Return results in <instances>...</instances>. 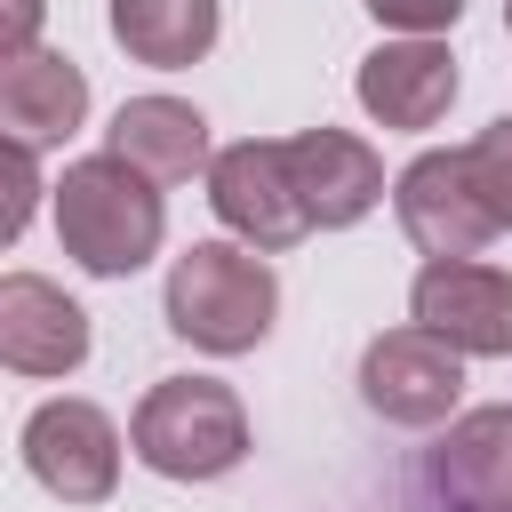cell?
<instances>
[{
  "instance_id": "1",
  "label": "cell",
  "mask_w": 512,
  "mask_h": 512,
  "mask_svg": "<svg viewBox=\"0 0 512 512\" xmlns=\"http://www.w3.org/2000/svg\"><path fill=\"white\" fill-rule=\"evenodd\" d=\"M56 232H64V256L96 280H128L152 264L160 232H168V208L152 192V176L120 152H88L56 176Z\"/></svg>"
},
{
  "instance_id": "2",
  "label": "cell",
  "mask_w": 512,
  "mask_h": 512,
  "mask_svg": "<svg viewBox=\"0 0 512 512\" xmlns=\"http://www.w3.org/2000/svg\"><path fill=\"white\" fill-rule=\"evenodd\" d=\"M168 328L216 360L232 352H256L272 336V312H280V280L272 264L248 248V240H192L176 264H168Z\"/></svg>"
},
{
  "instance_id": "3",
  "label": "cell",
  "mask_w": 512,
  "mask_h": 512,
  "mask_svg": "<svg viewBox=\"0 0 512 512\" xmlns=\"http://www.w3.org/2000/svg\"><path fill=\"white\" fill-rule=\"evenodd\" d=\"M128 448L160 480H216L248 456V408L216 376H160L128 416Z\"/></svg>"
},
{
  "instance_id": "4",
  "label": "cell",
  "mask_w": 512,
  "mask_h": 512,
  "mask_svg": "<svg viewBox=\"0 0 512 512\" xmlns=\"http://www.w3.org/2000/svg\"><path fill=\"white\" fill-rule=\"evenodd\" d=\"M208 208L224 216V232H240L248 248H296L312 232L304 200H296V176H288V136H248V144H224L208 160Z\"/></svg>"
},
{
  "instance_id": "5",
  "label": "cell",
  "mask_w": 512,
  "mask_h": 512,
  "mask_svg": "<svg viewBox=\"0 0 512 512\" xmlns=\"http://www.w3.org/2000/svg\"><path fill=\"white\" fill-rule=\"evenodd\" d=\"M360 400L384 416V424H448L456 400H464V352L432 328H384L368 352H360Z\"/></svg>"
},
{
  "instance_id": "6",
  "label": "cell",
  "mask_w": 512,
  "mask_h": 512,
  "mask_svg": "<svg viewBox=\"0 0 512 512\" xmlns=\"http://www.w3.org/2000/svg\"><path fill=\"white\" fill-rule=\"evenodd\" d=\"M408 320L448 336L464 360H504L512 352V272L480 256H432L408 288Z\"/></svg>"
},
{
  "instance_id": "7",
  "label": "cell",
  "mask_w": 512,
  "mask_h": 512,
  "mask_svg": "<svg viewBox=\"0 0 512 512\" xmlns=\"http://www.w3.org/2000/svg\"><path fill=\"white\" fill-rule=\"evenodd\" d=\"M24 464L64 504H104L120 488V432L96 400H40L24 416Z\"/></svg>"
},
{
  "instance_id": "8",
  "label": "cell",
  "mask_w": 512,
  "mask_h": 512,
  "mask_svg": "<svg viewBox=\"0 0 512 512\" xmlns=\"http://www.w3.org/2000/svg\"><path fill=\"white\" fill-rule=\"evenodd\" d=\"M392 208H400V232L424 248V256H480L504 224L488 216V200L472 192V168H464V144L456 152H416L400 176H392Z\"/></svg>"
},
{
  "instance_id": "9",
  "label": "cell",
  "mask_w": 512,
  "mask_h": 512,
  "mask_svg": "<svg viewBox=\"0 0 512 512\" xmlns=\"http://www.w3.org/2000/svg\"><path fill=\"white\" fill-rule=\"evenodd\" d=\"M352 96H360V112L376 128H432L456 104V56L432 32H400V40H384V48L360 56Z\"/></svg>"
},
{
  "instance_id": "10",
  "label": "cell",
  "mask_w": 512,
  "mask_h": 512,
  "mask_svg": "<svg viewBox=\"0 0 512 512\" xmlns=\"http://www.w3.org/2000/svg\"><path fill=\"white\" fill-rule=\"evenodd\" d=\"M288 176H296V200H304V216L320 232H344V224H360L384 200V160L352 128H304V136H288Z\"/></svg>"
},
{
  "instance_id": "11",
  "label": "cell",
  "mask_w": 512,
  "mask_h": 512,
  "mask_svg": "<svg viewBox=\"0 0 512 512\" xmlns=\"http://www.w3.org/2000/svg\"><path fill=\"white\" fill-rule=\"evenodd\" d=\"M0 360L16 376H72L88 360V312L40 272H8L0 280Z\"/></svg>"
},
{
  "instance_id": "12",
  "label": "cell",
  "mask_w": 512,
  "mask_h": 512,
  "mask_svg": "<svg viewBox=\"0 0 512 512\" xmlns=\"http://www.w3.org/2000/svg\"><path fill=\"white\" fill-rule=\"evenodd\" d=\"M0 120H8V144H64L80 120H88V72L56 48H24V56H0Z\"/></svg>"
},
{
  "instance_id": "13",
  "label": "cell",
  "mask_w": 512,
  "mask_h": 512,
  "mask_svg": "<svg viewBox=\"0 0 512 512\" xmlns=\"http://www.w3.org/2000/svg\"><path fill=\"white\" fill-rule=\"evenodd\" d=\"M104 152H120V160H136L152 184H184V176H200L216 152H208V120H200V104H184V96H128L120 112H112V128H104Z\"/></svg>"
},
{
  "instance_id": "14",
  "label": "cell",
  "mask_w": 512,
  "mask_h": 512,
  "mask_svg": "<svg viewBox=\"0 0 512 512\" xmlns=\"http://www.w3.org/2000/svg\"><path fill=\"white\" fill-rule=\"evenodd\" d=\"M432 488L456 512H504L512 504V408H472L432 448Z\"/></svg>"
},
{
  "instance_id": "15",
  "label": "cell",
  "mask_w": 512,
  "mask_h": 512,
  "mask_svg": "<svg viewBox=\"0 0 512 512\" xmlns=\"http://www.w3.org/2000/svg\"><path fill=\"white\" fill-rule=\"evenodd\" d=\"M112 40L136 64H200L216 48V0H112Z\"/></svg>"
},
{
  "instance_id": "16",
  "label": "cell",
  "mask_w": 512,
  "mask_h": 512,
  "mask_svg": "<svg viewBox=\"0 0 512 512\" xmlns=\"http://www.w3.org/2000/svg\"><path fill=\"white\" fill-rule=\"evenodd\" d=\"M464 168H472V192L488 200V216L512 232V112L488 120V128L464 144Z\"/></svg>"
},
{
  "instance_id": "17",
  "label": "cell",
  "mask_w": 512,
  "mask_h": 512,
  "mask_svg": "<svg viewBox=\"0 0 512 512\" xmlns=\"http://www.w3.org/2000/svg\"><path fill=\"white\" fill-rule=\"evenodd\" d=\"M32 200H40V152H32V144H8V208H0V240L24 232Z\"/></svg>"
},
{
  "instance_id": "18",
  "label": "cell",
  "mask_w": 512,
  "mask_h": 512,
  "mask_svg": "<svg viewBox=\"0 0 512 512\" xmlns=\"http://www.w3.org/2000/svg\"><path fill=\"white\" fill-rule=\"evenodd\" d=\"M368 16L392 32H448L464 16V0H368Z\"/></svg>"
},
{
  "instance_id": "19",
  "label": "cell",
  "mask_w": 512,
  "mask_h": 512,
  "mask_svg": "<svg viewBox=\"0 0 512 512\" xmlns=\"http://www.w3.org/2000/svg\"><path fill=\"white\" fill-rule=\"evenodd\" d=\"M32 32H40V0H8V16H0V56H24Z\"/></svg>"
},
{
  "instance_id": "20",
  "label": "cell",
  "mask_w": 512,
  "mask_h": 512,
  "mask_svg": "<svg viewBox=\"0 0 512 512\" xmlns=\"http://www.w3.org/2000/svg\"><path fill=\"white\" fill-rule=\"evenodd\" d=\"M504 32H512V0H504Z\"/></svg>"
},
{
  "instance_id": "21",
  "label": "cell",
  "mask_w": 512,
  "mask_h": 512,
  "mask_svg": "<svg viewBox=\"0 0 512 512\" xmlns=\"http://www.w3.org/2000/svg\"><path fill=\"white\" fill-rule=\"evenodd\" d=\"M504 512H512V504H504Z\"/></svg>"
}]
</instances>
